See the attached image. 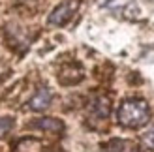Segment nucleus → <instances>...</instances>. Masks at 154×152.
<instances>
[{"mask_svg":"<svg viewBox=\"0 0 154 152\" xmlns=\"http://www.w3.org/2000/svg\"><path fill=\"white\" fill-rule=\"evenodd\" d=\"M102 150L103 152H141V148L134 141H126V139H111L109 143L102 145Z\"/></svg>","mask_w":154,"mask_h":152,"instance_id":"3","label":"nucleus"},{"mask_svg":"<svg viewBox=\"0 0 154 152\" xmlns=\"http://www.w3.org/2000/svg\"><path fill=\"white\" fill-rule=\"evenodd\" d=\"M119 122L124 128H141L150 120V107L145 100H126L119 107Z\"/></svg>","mask_w":154,"mask_h":152,"instance_id":"1","label":"nucleus"},{"mask_svg":"<svg viewBox=\"0 0 154 152\" xmlns=\"http://www.w3.org/2000/svg\"><path fill=\"white\" fill-rule=\"evenodd\" d=\"M90 111H92V117L94 118L105 120L107 115H109V100H107V98H98V100H94V103L90 105Z\"/></svg>","mask_w":154,"mask_h":152,"instance_id":"5","label":"nucleus"},{"mask_svg":"<svg viewBox=\"0 0 154 152\" xmlns=\"http://www.w3.org/2000/svg\"><path fill=\"white\" fill-rule=\"evenodd\" d=\"M34 128H40V130L57 133V132H62L64 124L60 122V120H57V118H42V120H38V122H34Z\"/></svg>","mask_w":154,"mask_h":152,"instance_id":"6","label":"nucleus"},{"mask_svg":"<svg viewBox=\"0 0 154 152\" xmlns=\"http://www.w3.org/2000/svg\"><path fill=\"white\" fill-rule=\"evenodd\" d=\"M145 143L149 145V148H152V150H154V128L145 133Z\"/></svg>","mask_w":154,"mask_h":152,"instance_id":"8","label":"nucleus"},{"mask_svg":"<svg viewBox=\"0 0 154 152\" xmlns=\"http://www.w3.org/2000/svg\"><path fill=\"white\" fill-rule=\"evenodd\" d=\"M11 128H13V118L11 117H2L0 118V139H2L8 132H11Z\"/></svg>","mask_w":154,"mask_h":152,"instance_id":"7","label":"nucleus"},{"mask_svg":"<svg viewBox=\"0 0 154 152\" xmlns=\"http://www.w3.org/2000/svg\"><path fill=\"white\" fill-rule=\"evenodd\" d=\"M53 100V96L47 88H40L38 92L32 96V100L28 102V107L32 109V111H43V109H47L49 107V103Z\"/></svg>","mask_w":154,"mask_h":152,"instance_id":"4","label":"nucleus"},{"mask_svg":"<svg viewBox=\"0 0 154 152\" xmlns=\"http://www.w3.org/2000/svg\"><path fill=\"white\" fill-rule=\"evenodd\" d=\"M79 4H81V0H64L62 4H58L55 10H53V13L49 15V25L62 26L68 21H72V17L75 15Z\"/></svg>","mask_w":154,"mask_h":152,"instance_id":"2","label":"nucleus"}]
</instances>
